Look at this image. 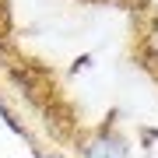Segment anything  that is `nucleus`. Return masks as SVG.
<instances>
[{
  "mask_svg": "<svg viewBox=\"0 0 158 158\" xmlns=\"http://www.w3.org/2000/svg\"><path fill=\"white\" fill-rule=\"evenodd\" d=\"M39 158H60V155H39Z\"/></svg>",
  "mask_w": 158,
  "mask_h": 158,
  "instance_id": "obj_3",
  "label": "nucleus"
},
{
  "mask_svg": "<svg viewBox=\"0 0 158 158\" xmlns=\"http://www.w3.org/2000/svg\"><path fill=\"white\" fill-rule=\"evenodd\" d=\"M81 158H130V148L127 141L119 137V130L113 123H102L98 130H91V134L81 141Z\"/></svg>",
  "mask_w": 158,
  "mask_h": 158,
  "instance_id": "obj_1",
  "label": "nucleus"
},
{
  "mask_svg": "<svg viewBox=\"0 0 158 158\" xmlns=\"http://www.w3.org/2000/svg\"><path fill=\"white\" fill-rule=\"evenodd\" d=\"M141 56L148 60V67L158 70V18L151 21V28L144 32V42H141Z\"/></svg>",
  "mask_w": 158,
  "mask_h": 158,
  "instance_id": "obj_2",
  "label": "nucleus"
}]
</instances>
